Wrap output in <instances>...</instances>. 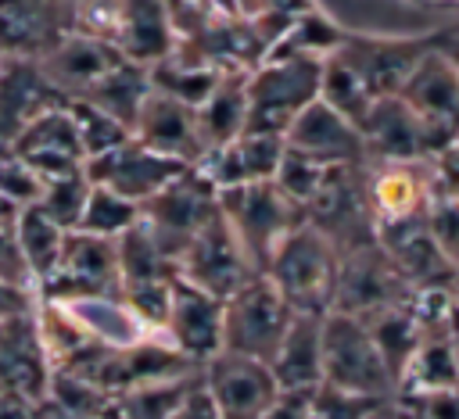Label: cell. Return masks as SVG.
<instances>
[{"mask_svg": "<svg viewBox=\"0 0 459 419\" xmlns=\"http://www.w3.org/2000/svg\"><path fill=\"white\" fill-rule=\"evenodd\" d=\"M337 261L341 254L333 251V244L319 236L308 222H301L269 251L262 276L273 283V290L287 301L290 312L326 315L333 304Z\"/></svg>", "mask_w": 459, "mask_h": 419, "instance_id": "1", "label": "cell"}, {"mask_svg": "<svg viewBox=\"0 0 459 419\" xmlns=\"http://www.w3.org/2000/svg\"><path fill=\"white\" fill-rule=\"evenodd\" d=\"M319 57H262L244 75V133L280 136L319 93Z\"/></svg>", "mask_w": 459, "mask_h": 419, "instance_id": "2", "label": "cell"}, {"mask_svg": "<svg viewBox=\"0 0 459 419\" xmlns=\"http://www.w3.org/2000/svg\"><path fill=\"white\" fill-rule=\"evenodd\" d=\"M305 222L333 244L337 254L377 240L373 204H369V161L333 165L319 193L305 204Z\"/></svg>", "mask_w": 459, "mask_h": 419, "instance_id": "3", "label": "cell"}, {"mask_svg": "<svg viewBox=\"0 0 459 419\" xmlns=\"http://www.w3.org/2000/svg\"><path fill=\"white\" fill-rule=\"evenodd\" d=\"M219 215L233 229L237 244L244 247V254L258 276L265 269L269 251L280 244V236H287L294 226L305 222V208L294 204L290 197H283L273 186V179L222 190L219 193Z\"/></svg>", "mask_w": 459, "mask_h": 419, "instance_id": "4", "label": "cell"}, {"mask_svg": "<svg viewBox=\"0 0 459 419\" xmlns=\"http://www.w3.org/2000/svg\"><path fill=\"white\" fill-rule=\"evenodd\" d=\"M323 383L362 394V398H394V380L369 337L362 319L326 312L323 315Z\"/></svg>", "mask_w": 459, "mask_h": 419, "instance_id": "5", "label": "cell"}, {"mask_svg": "<svg viewBox=\"0 0 459 419\" xmlns=\"http://www.w3.org/2000/svg\"><path fill=\"white\" fill-rule=\"evenodd\" d=\"M294 312L273 290L265 276H251L240 290L222 301V351L258 358L269 365Z\"/></svg>", "mask_w": 459, "mask_h": 419, "instance_id": "6", "label": "cell"}, {"mask_svg": "<svg viewBox=\"0 0 459 419\" xmlns=\"http://www.w3.org/2000/svg\"><path fill=\"white\" fill-rule=\"evenodd\" d=\"M412 301L409 283L394 269V261L380 251V244H362L355 251H344L337 261V286L330 312L351 315V319H377L380 312L402 308Z\"/></svg>", "mask_w": 459, "mask_h": 419, "instance_id": "7", "label": "cell"}, {"mask_svg": "<svg viewBox=\"0 0 459 419\" xmlns=\"http://www.w3.org/2000/svg\"><path fill=\"white\" fill-rule=\"evenodd\" d=\"M82 297H118V251L115 240L72 229L65 236L57 269L36 286V301L72 304Z\"/></svg>", "mask_w": 459, "mask_h": 419, "instance_id": "8", "label": "cell"}, {"mask_svg": "<svg viewBox=\"0 0 459 419\" xmlns=\"http://www.w3.org/2000/svg\"><path fill=\"white\" fill-rule=\"evenodd\" d=\"M215 211H219V193L201 179L197 168H186L169 186H161L151 201L140 204V226L154 236V244L169 258L179 261L183 247Z\"/></svg>", "mask_w": 459, "mask_h": 419, "instance_id": "9", "label": "cell"}, {"mask_svg": "<svg viewBox=\"0 0 459 419\" xmlns=\"http://www.w3.org/2000/svg\"><path fill=\"white\" fill-rule=\"evenodd\" d=\"M176 269H179L183 283H190V286H197V290H204V294H212L219 301H226L251 276H258L251 269L244 247L237 244L233 229L226 226V218L219 211L194 233V240L183 247Z\"/></svg>", "mask_w": 459, "mask_h": 419, "instance_id": "10", "label": "cell"}, {"mask_svg": "<svg viewBox=\"0 0 459 419\" xmlns=\"http://www.w3.org/2000/svg\"><path fill=\"white\" fill-rule=\"evenodd\" d=\"M201 383L219 419H262L283 394L265 362L230 351H219L201 365Z\"/></svg>", "mask_w": 459, "mask_h": 419, "instance_id": "11", "label": "cell"}, {"mask_svg": "<svg viewBox=\"0 0 459 419\" xmlns=\"http://www.w3.org/2000/svg\"><path fill=\"white\" fill-rule=\"evenodd\" d=\"M398 97L434 133L441 150L455 143V133H459V68L434 43L412 64V72L398 86Z\"/></svg>", "mask_w": 459, "mask_h": 419, "instance_id": "12", "label": "cell"}, {"mask_svg": "<svg viewBox=\"0 0 459 419\" xmlns=\"http://www.w3.org/2000/svg\"><path fill=\"white\" fill-rule=\"evenodd\" d=\"M158 337L183 355L190 365H204L222 351V301L176 279L169 294V312Z\"/></svg>", "mask_w": 459, "mask_h": 419, "instance_id": "13", "label": "cell"}, {"mask_svg": "<svg viewBox=\"0 0 459 419\" xmlns=\"http://www.w3.org/2000/svg\"><path fill=\"white\" fill-rule=\"evenodd\" d=\"M82 172L93 186H104V190L133 201V204H143L161 186H169L179 172H186V165H179V161H172V158H165V154H158V150H151L129 136L122 147L86 161Z\"/></svg>", "mask_w": 459, "mask_h": 419, "instance_id": "14", "label": "cell"}, {"mask_svg": "<svg viewBox=\"0 0 459 419\" xmlns=\"http://www.w3.org/2000/svg\"><path fill=\"white\" fill-rule=\"evenodd\" d=\"M427 50H430V43H423V39H377V36H348L344 32L330 57H337L377 100V97L398 93V86L405 82V75Z\"/></svg>", "mask_w": 459, "mask_h": 419, "instance_id": "15", "label": "cell"}, {"mask_svg": "<svg viewBox=\"0 0 459 419\" xmlns=\"http://www.w3.org/2000/svg\"><path fill=\"white\" fill-rule=\"evenodd\" d=\"M362 143H366V161H427L434 158L441 147L434 140V133L409 111V104L391 93V97H377L366 122L359 125Z\"/></svg>", "mask_w": 459, "mask_h": 419, "instance_id": "16", "label": "cell"}, {"mask_svg": "<svg viewBox=\"0 0 459 419\" xmlns=\"http://www.w3.org/2000/svg\"><path fill=\"white\" fill-rule=\"evenodd\" d=\"M14 158L25 161L39 179H57V175H72L82 172L86 158L79 147V133L75 122L68 115V100L54 104L47 111H39L14 140Z\"/></svg>", "mask_w": 459, "mask_h": 419, "instance_id": "17", "label": "cell"}, {"mask_svg": "<svg viewBox=\"0 0 459 419\" xmlns=\"http://www.w3.org/2000/svg\"><path fill=\"white\" fill-rule=\"evenodd\" d=\"M133 140L194 168L201 158H204V140H201V129H197V111L158 93V90H147L136 118H133Z\"/></svg>", "mask_w": 459, "mask_h": 419, "instance_id": "18", "label": "cell"}, {"mask_svg": "<svg viewBox=\"0 0 459 419\" xmlns=\"http://www.w3.org/2000/svg\"><path fill=\"white\" fill-rule=\"evenodd\" d=\"M283 147L333 168V165H362L366 161V143L362 133L333 115L323 100H312L294 115V122L283 133Z\"/></svg>", "mask_w": 459, "mask_h": 419, "instance_id": "19", "label": "cell"}, {"mask_svg": "<svg viewBox=\"0 0 459 419\" xmlns=\"http://www.w3.org/2000/svg\"><path fill=\"white\" fill-rule=\"evenodd\" d=\"M283 154V140L280 136H262V133H240L237 140H230L226 147L208 150L194 168L201 172V179L222 193L233 186H247V183H265L273 179L276 165Z\"/></svg>", "mask_w": 459, "mask_h": 419, "instance_id": "20", "label": "cell"}, {"mask_svg": "<svg viewBox=\"0 0 459 419\" xmlns=\"http://www.w3.org/2000/svg\"><path fill=\"white\" fill-rule=\"evenodd\" d=\"M269 369L283 394L308 398L323 383V315L294 312L276 355L269 358Z\"/></svg>", "mask_w": 459, "mask_h": 419, "instance_id": "21", "label": "cell"}, {"mask_svg": "<svg viewBox=\"0 0 459 419\" xmlns=\"http://www.w3.org/2000/svg\"><path fill=\"white\" fill-rule=\"evenodd\" d=\"M50 362L36 337V319H7L0 322V390H18L25 398L43 401Z\"/></svg>", "mask_w": 459, "mask_h": 419, "instance_id": "22", "label": "cell"}, {"mask_svg": "<svg viewBox=\"0 0 459 419\" xmlns=\"http://www.w3.org/2000/svg\"><path fill=\"white\" fill-rule=\"evenodd\" d=\"M72 322L86 333V340L100 344V347H129L140 344L143 337H154L129 308L122 297H82L72 304H61Z\"/></svg>", "mask_w": 459, "mask_h": 419, "instance_id": "23", "label": "cell"}, {"mask_svg": "<svg viewBox=\"0 0 459 419\" xmlns=\"http://www.w3.org/2000/svg\"><path fill=\"white\" fill-rule=\"evenodd\" d=\"M244 68H226L219 86L208 93V100L197 107V129L204 140V154L215 147H226L230 140H237L244 133Z\"/></svg>", "mask_w": 459, "mask_h": 419, "instance_id": "24", "label": "cell"}, {"mask_svg": "<svg viewBox=\"0 0 459 419\" xmlns=\"http://www.w3.org/2000/svg\"><path fill=\"white\" fill-rule=\"evenodd\" d=\"M14 244H18V254L25 261V272L32 279V286H39L54 269H57V258H61V247H65V229L54 226L36 204L22 208L14 215Z\"/></svg>", "mask_w": 459, "mask_h": 419, "instance_id": "25", "label": "cell"}, {"mask_svg": "<svg viewBox=\"0 0 459 419\" xmlns=\"http://www.w3.org/2000/svg\"><path fill=\"white\" fill-rule=\"evenodd\" d=\"M147 90H151L147 68H143V64H133V61H118V64H115L111 72H104V75L86 90V97H79V100H86V104L100 107L104 115L118 118V122L133 133V118H136V111H140Z\"/></svg>", "mask_w": 459, "mask_h": 419, "instance_id": "26", "label": "cell"}, {"mask_svg": "<svg viewBox=\"0 0 459 419\" xmlns=\"http://www.w3.org/2000/svg\"><path fill=\"white\" fill-rule=\"evenodd\" d=\"M398 390H409L412 398L420 394H441V390H459V358L448 337H423L420 347L412 351Z\"/></svg>", "mask_w": 459, "mask_h": 419, "instance_id": "27", "label": "cell"}, {"mask_svg": "<svg viewBox=\"0 0 459 419\" xmlns=\"http://www.w3.org/2000/svg\"><path fill=\"white\" fill-rule=\"evenodd\" d=\"M366 326H369V337H373V344H377V351H380V358H384V365H387V372L394 380V390H398L402 372H405L412 351L420 347V326H416L409 304L391 308V312H380Z\"/></svg>", "mask_w": 459, "mask_h": 419, "instance_id": "28", "label": "cell"}, {"mask_svg": "<svg viewBox=\"0 0 459 419\" xmlns=\"http://www.w3.org/2000/svg\"><path fill=\"white\" fill-rule=\"evenodd\" d=\"M341 29H333L323 14L316 11H301L290 18V25L283 29V36L273 43V50L265 57H319L326 61L337 43H341Z\"/></svg>", "mask_w": 459, "mask_h": 419, "instance_id": "29", "label": "cell"}, {"mask_svg": "<svg viewBox=\"0 0 459 419\" xmlns=\"http://www.w3.org/2000/svg\"><path fill=\"white\" fill-rule=\"evenodd\" d=\"M316 100H323L333 115H341L344 122H351L355 129L366 122L369 107H373V97L369 90L337 61V57H326L323 61V72H319V93Z\"/></svg>", "mask_w": 459, "mask_h": 419, "instance_id": "30", "label": "cell"}, {"mask_svg": "<svg viewBox=\"0 0 459 419\" xmlns=\"http://www.w3.org/2000/svg\"><path fill=\"white\" fill-rule=\"evenodd\" d=\"M136 222H140V204H133V201L90 183V197H86V208H82L75 229L90 233V236H100V240H118Z\"/></svg>", "mask_w": 459, "mask_h": 419, "instance_id": "31", "label": "cell"}, {"mask_svg": "<svg viewBox=\"0 0 459 419\" xmlns=\"http://www.w3.org/2000/svg\"><path fill=\"white\" fill-rule=\"evenodd\" d=\"M86 197H90V179H86V172H72V175L43 179L39 197H36V208H39L54 226H61L65 233H72V229L79 226V215H82V208H86Z\"/></svg>", "mask_w": 459, "mask_h": 419, "instance_id": "32", "label": "cell"}, {"mask_svg": "<svg viewBox=\"0 0 459 419\" xmlns=\"http://www.w3.org/2000/svg\"><path fill=\"white\" fill-rule=\"evenodd\" d=\"M68 115H72V122H75L79 147H82V158H86V161H93V158H100V154L122 147V143L133 136L118 118L104 115L100 107H93V104H86V100H68Z\"/></svg>", "mask_w": 459, "mask_h": 419, "instance_id": "33", "label": "cell"}, {"mask_svg": "<svg viewBox=\"0 0 459 419\" xmlns=\"http://www.w3.org/2000/svg\"><path fill=\"white\" fill-rule=\"evenodd\" d=\"M43 401L54 405V408H61V412H68V415H79V419H100V412L108 408L111 398L100 387H93L90 380L75 376V372L50 369Z\"/></svg>", "mask_w": 459, "mask_h": 419, "instance_id": "34", "label": "cell"}, {"mask_svg": "<svg viewBox=\"0 0 459 419\" xmlns=\"http://www.w3.org/2000/svg\"><path fill=\"white\" fill-rule=\"evenodd\" d=\"M326 165H319V161H312V158H305V154H298V150H290V147H283V154H280V165H276V172H273V186L283 193V197H290L294 204H308L316 193H319V186H323V179H326Z\"/></svg>", "mask_w": 459, "mask_h": 419, "instance_id": "35", "label": "cell"}, {"mask_svg": "<svg viewBox=\"0 0 459 419\" xmlns=\"http://www.w3.org/2000/svg\"><path fill=\"white\" fill-rule=\"evenodd\" d=\"M380 401L387 398H362V394H348L330 383H319L308 394V419H366Z\"/></svg>", "mask_w": 459, "mask_h": 419, "instance_id": "36", "label": "cell"}, {"mask_svg": "<svg viewBox=\"0 0 459 419\" xmlns=\"http://www.w3.org/2000/svg\"><path fill=\"white\" fill-rule=\"evenodd\" d=\"M39 186H43V179H39L25 161H18L14 154H4V158H0V197H4L11 208L22 211V208L36 204Z\"/></svg>", "mask_w": 459, "mask_h": 419, "instance_id": "37", "label": "cell"}, {"mask_svg": "<svg viewBox=\"0 0 459 419\" xmlns=\"http://www.w3.org/2000/svg\"><path fill=\"white\" fill-rule=\"evenodd\" d=\"M427 233L434 236L437 251L459 269V201L434 197L427 204Z\"/></svg>", "mask_w": 459, "mask_h": 419, "instance_id": "38", "label": "cell"}, {"mask_svg": "<svg viewBox=\"0 0 459 419\" xmlns=\"http://www.w3.org/2000/svg\"><path fill=\"white\" fill-rule=\"evenodd\" d=\"M11 226H14V222H0V279L36 294V286H32V279H29V272H25V261H22V254H18V244H14V229H11Z\"/></svg>", "mask_w": 459, "mask_h": 419, "instance_id": "39", "label": "cell"}, {"mask_svg": "<svg viewBox=\"0 0 459 419\" xmlns=\"http://www.w3.org/2000/svg\"><path fill=\"white\" fill-rule=\"evenodd\" d=\"M172 419H219V412H215V405H212V398H208V390H204V383H201V372L194 376V383H190L186 394L179 398Z\"/></svg>", "mask_w": 459, "mask_h": 419, "instance_id": "40", "label": "cell"}, {"mask_svg": "<svg viewBox=\"0 0 459 419\" xmlns=\"http://www.w3.org/2000/svg\"><path fill=\"white\" fill-rule=\"evenodd\" d=\"M32 312H36V294L0 279V322L22 319V315H32Z\"/></svg>", "mask_w": 459, "mask_h": 419, "instance_id": "41", "label": "cell"}, {"mask_svg": "<svg viewBox=\"0 0 459 419\" xmlns=\"http://www.w3.org/2000/svg\"><path fill=\"white\" fill-rule=\"evenodd\" d=\"M0 419H39V401L18 390H0Z\"/></svg>", "mask_w": 459, "mask_h": 419, "instance_id": "42", "label": "cell"}, {"mask_svg": "<svg viewBox=\"0 0 459 419\" xmlns=\"http://www.w3.org/2000/svg\"><path fill=\"white\" fill-rule=\"evenodd\" d=\"M262 419H308V398H301V394H280L276 405Z\"/></svg>", "mask_w": 459, "mask_h": 419, "instance_id": "43", "label": "cell"}, {"mask_svg": "<svg viewBox=\"0 0 459 419\" xmlns=\"http://www.w3.org/2000/svg\"><path fill=\"white\" fill-rule=\"evenodd\" d=\"M434 47H437V50H441L455 68H459V32H452L448 39H441V43H434Z\"/></svg>", "mask_w": 459, "mask_h": 419, "instance_id": "44", "label": "cell"}, {"mask_svg": "<svg viewBox=\"0 0 459 419\" xmlns=\"http://www.w3.org/2000/svg\"><path fill=\"white\" fill-rule=\"evenodd\" d=\"M366 419H398V401L394 398H387V401H380Z\"/></svg>", "mask_w": 459, "mask_h": 419, "instance_id": "45", "label": "cell"}, {"mask_svg": "<svg viewBox=\"0 0 459 419\" xmlns=\"http://www.w3.org/2000/svg\"><path fill=\"white\" fill-rule=\"evenodd\" d=\"M233 7H240L244 14H251V18H255V14H262V11L269 7V0H233Z\"/></svg>", "mask_w": 459, "mask_h": 419, "instance_id": "46", "label": "cell"}, {"mask_svg": "<svg viewBox=\"0 0 459 419\" xmlns=\"http://www.w3.org/2000/svg\"><path fill=\"white\" fill-rule=\"evenodd\" d=\"M14 215H18V208H11V204L0 197V222H14Z\"/></svg>", "mask_w": 459, "mask_h": 419, "instance_id": "47", "label": "cell"}, {"mask_svg": "<svg viewBox=\"0 0 459 419\" xmlns=\"http://www.w3.org/2000/svg\"><path fill=\"white\" fill-rule=\"evenodd\" d=\"M398 419H420L412 405H398Z\"/></svg>", "mask_w": 459, "mask_h": 419, "instance_id": "48", "label": "cell"}, {"mask_svg": "<svg viewBox=\"0 0 459 419\" xmlns=\"http://www.w3.org/2000/svg\"><path fill=\"white\" fill-rule=\"evenodd\" d=\"M455 147H459V133H455Z\"/></svg>", "mask_w": 459, "mask_h": 419, "instance_id": "49", "label": "cell"}]
</instances>
